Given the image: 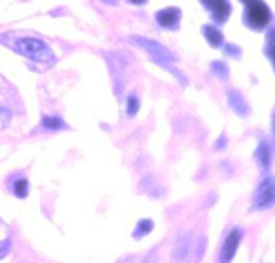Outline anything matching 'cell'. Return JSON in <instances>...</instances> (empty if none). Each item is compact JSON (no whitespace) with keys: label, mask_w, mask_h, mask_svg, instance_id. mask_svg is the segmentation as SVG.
I'll return each instance as SVG.
<instances>
[{"label":"cell","mask_w":275,"mask_h":263,"mask_svg":"<svg viewBox=\"0 0 275 263\" xmlns=\"http://www.w3.org/2000/svg\"><path fill=\"white\" fill-rule=\"evenodd\" d=\"M240 239H242L240 230H232V232L228 233L227 241H225V244H223V249H221V261L223 263L232 261V258L235 256L237 248H239V244H240Z\"/></svg>","instance_id":"obj_5"},{"label":"cell","mask_w":275,"mask_h":263,"mask_svg":"<svg viewBox=\"0 0 275 263\" xmlns=\"http://www.w3.org/2000/svg\"><path fill=\"white\" fill-rule=\"evenodd\" d=\"M204 35H206V39L209 40V44H211L212 47H218L221 46V42H223V35L212 26H204Z\"/></svg>","instance_id":"obj_8"},{"label":"cell","mask_w":275,"mask_h":263,"mask_svg":"<svg viewBox=\"0 0 275 263\" xmlns=\"http://www.w3.org/2000/svg\"><path fill=\"white\" fill-rule=\"evenodd\" d=\"M151 228H154V223H151L150 220H143V221H139V223H138V230L134 232V236H136V237L145 236V233H148Z\"/></svg>","instance_id":"obj_12"},{"label":"cell","mask_w":275,"mask_h":263,"mask_svg":"<svg viewBox=\"0 0 275 263\" xmlns=\"http://www.w3.org/2000/svg\"><path fill=\"white\" fill-rule=\"evenodd\" d=\"M270 21V11L261 0H253L251 4H248V23L253 28L260 30V28L266 26Z\"/></svg>","instance_id":"obj_2"},{"label":"cell","mask_w":275,"mask_h":263,"mask_svg":"<svg viewBox=\"0 0 275 263\" xmlns=\"http://www.w3.org/2000/svg\"><path fill=\"white\" fill-rule=\"evenodd\" d=\"M272 57H273V61H275V44L272 46Z\"/></svg>","instance_id":"obj_18"},{"label":"cell","mask_w":275,"mask_h":263,"mask_svg":"<svg viewBox=\"0 0 275 263\" xmlns=\"http://www.w3.org/2000/svg\"><path fill=\"white\" fill-rule=\"evenodd\" d=\"M138 108H139L138 98L136 96H131L129 100H127V113H129V115H136L138 113Z\"/></svg>","instance_id":"obj_13"},{"label":"cell","mask_w":275,"mask_h":263,"mask_svg":"<svg viewBox=\"0 0 275 263\" xmlns=\"http://www.w3.org/2000/svg\"><path fill=\"white\" fill-rule=\"evenodd\" d=\"M9 121H11V112L7 108H4V106H0V129L7 127Z\"/></svg>","instance_id":"obj_14"},{"label":"cell","mask_w":275,"mask_h":263,"mask_svg":"<svg viewBox=\"0 0 275 263\" xmlns=\"http://www.w3.org/2000/svg\"><path fill=\"white\" fill-rule=\"evenodd\" d=\"M42 124H44V127H47V129H51V131H56V129H59V127H65L63 121H61L59 117H44Z\"/></svg>","instance_id":"obj_9"},{"label":"cell","mask_w":275,"mask_h":263,"mask_svg":"<svg viewBox=\"0 0 275 263\" xmlns=\"http://www.w3.org/2000/svg\"><path fill=\"white\" fill-rule=\"evenodd\" d=\"M14 49L18 52H21L23 56L37 61V63H44V65L54 63V54H52V51L49 49L46 42H42V40L39 39H30V37L19 39L16 40Z\"/></svg>","instance_id":"obj_1"},{"label":"cell","mask_w":275,"mask_h":263,"mask_svg":"<svg viewBox=\"0 0 275 263\" xmlns=\"http://www.w3.org/2000/svg\"><path fill=\"white\" fill-rule=\"evenodd\" d=\"M202 2H204V6L212 12L216 21H220V23L227 21V18L230 14V4L227 0H202Z\"/></svg>","instance_id":"obj_6"},{"label":"cell","mask_w":275,"mask_h":263,"mask_svg":"<svg viewBox=\"0 0 275 263\" xmlns=\"http://www.w3.org/2000/svg\"><path fill=\"white\" fill-rule=\"evenodd\" d=\"M14 194L18 197H21V199H24V197L28 195V182L26 180H18V182L14 183Z\"/></svg>","instance_id":"obj_10"},{"label":"cell","mask_w":275,"mask_h":263,"mask_svg":"<svg viewBox=\"0 0 275 263\" xmlns=\"http://www.w3.org/2000/svg\"><path fill=\"white\" fill-rule=\"evenodd\" d=\"M134 40L141 46L145 51H148L151 56H154V60L157 61V63L164 65V67L169 68V65L174 61V57L169 51H167L166 47H162L161 44L154 42V40H148V39H141V37H134Z\"/></svg>","instance_id":"obj_3"},{"label":"cell","mask_w":275,"mask_h":263,"mask_svg":"<svg viewBox=\"0 0 275 263\" xmlns=\"http://www.w3.org/2000/svg\"><path fill=\"white\" fill-rule=\"evenodd\" d=\"M230 101H232V103H230V105H233V108H235L237 112H239V113H244V110L240 108L242 100H240L239 94H230Z\"/></svg>","instance_id":"obj_15"},{"label":"cell","mask_w":275,"mask_h":263,"mask_svg":"<svg viewBox=\"0 0 275 263\" xmlns=\"http://www.w3.org/2000/svg\"><path fill=\"white\" fill-rule=\"evenodd\" d=\"M258 159H260V162L263 164L265 167L268 166V160H270V150H268V147H266V143H261L260 149H258Z\"/></svg>","instance_id":"obj_11"},{"label":"cell","mask_w":275,"mask_h":263,"mask_svg":"<svg viewBox=\"0 0 275 263\" xmlns=\"http://www.w3.org/2000/svg\"><path fill=\"white\" fill-rule=\"evenodd\" d=\"M275 202V182L270 178H266L263 183L260 185L254 197V204L256 208H268Z\"/></svg>","instance_id":"obj_4"},{"label":"cell","mask_w":275,"mask_h":263,"mask_svg":"<svg viewBox=\"0 0 275 263\" xmlns=\"http://www.w3.org/2000/svg\"><path fill=\"white\" fill-rule=\"evenodd\" d=\"M242 2H246V4H251V2H253V0H242Z\"/></svg>","instance_id":"obj_19"},{"label":"cell","mask_w":275,"mask_h":263,"mask_svg":"<svg viewBox=\"0 0 275 263\" xmlns=\"http://www.w3.org/2000/svg\"><path fill=\"white\" fill-rule=\"evenodd\" d=\"M181 18V12L176 7H169V9H164L157 12V23L164 28H176Z\"/></svg>","instance_id":"obj_7"},{"label":"cell","mask_w":275,"mask_h":263,"mask_svg":"<svg viewBox=\"0 0 275 263\" xmlns=\"http://www.w3.org/2000/svg\"><path fill=\"white\" fill-rule=\"evenodd\" d=\"M131 2H133V4H138V6H141V4H145L146 0H131Z\"/></svg>","instance_id":"obj_17"},{"label":"cell","mask_w":275,"mask_h":263,"mask_svg":"<svg viewBox=\"0 0 275 263\" xmlns=\"http://www.w3.org/2000/svg\"><path fill=\"white\" fill-rule=\"evenodd\" d=\"M212 68L216 70V72H221V77H223V79H227V75H228V70H227V67H225V65H221V63H215L212 65Z\"/></svg>","instance_id":"obj_16"}]
</instances>
